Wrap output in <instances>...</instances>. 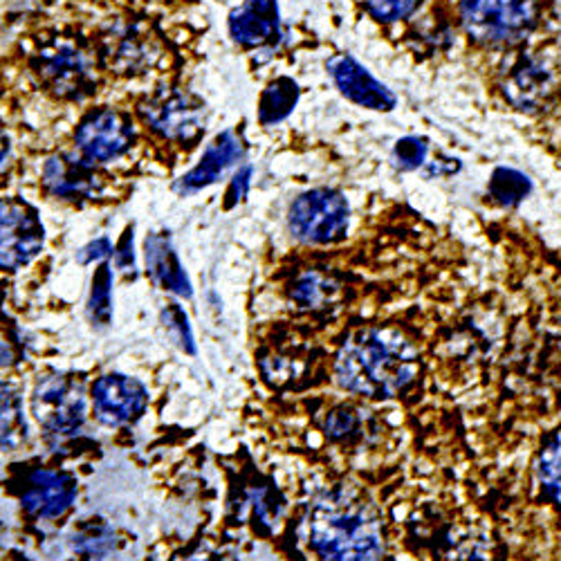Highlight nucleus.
<instances>
[{
	"instance_id": "nucleus-1",
	"label": "nucleus",
	"mask_w": 561,
	"mask_h": 561,
	"mask_svg": "<svg viewBox=\"0 0 561 561\" xmlns=\"http://www.w3.org/2000/svg\"><path fill=\"white\" fill-rule=\"evenodd\" d=\"M420 370L417 348L396 329H364L340 348L335 376L342 389L366 398H396Z\"/></svg>"
},
{
	"instance_id": "nucleus-2",
	"label": "nucleus",
	"mask_w": 561,
	"mask_h": 561,
	"mask_svg": "<svg viewBox=\"0 0 561 561\" xmlns=\"http://www.w3.org/2000/svg\"><path fill=\"white\" fill-rule=\"evenodd\" d=\"M306 530L310 550L323 561H380L385 552L376 510L344 492L314 501Z\"/></svg>"
},
{
	"instance_id": "nucleus-3",
	"label": "nucleus",
	"mask_w": 561,
	"mask_h": 561,
	"mask_svg": "<svg viewBox=\"0 0 561 561\" xmlns=\"http://www.w3.org/2000/svg\"><path fill=\"white\" fill-rule=\"evenodd\" d=\"M539 19V0H458V23L465 36L483 48L522 45Z\"/></svg>"
},
{
	"instance_id": "nucleus-4",
	"label": "nucleus",
	"mask_w": 561,
	"mask_h": 561,
	"mask_svg": "<svg viewBox=\"0 0 561 561\" xmlns=\"http://www.w3.org/2000/svg\"><path fill=\"white\" fill-rule=\"evenodd\" d=\"M351 222V207L335 190H310L301 194L290 211L288 227L293 237L310 245H331L346 237Z\"/></svg>"
},
{
	"instance_id": "nucleus-5",
	"label": "nucleus",
	"mask_w": 561,
	"mask_h": 561,
	"mask_svg": "<svg viewBox=\"0 0 561 561\" xmlns=\"http://www.w3.org/2000/svg\"><path fill=\"white\" fill-rule=\"evenodd\" d=\"M32 413L53 436H72L85 423V391L68 373L43 376L32 391Z\"/></svg>"
},
{
	"instance_id": "nucleus-6",
	"label": "nucleus",
	"mask_w": 561,
	"mask_h": 561,
	"mask_svg": "<svg viewBox=\"0 0 561 561\" xmlns=\"http://www.w3.org/2000/svg\"><path fill=\"white\" fill-rule=\"evenodd\" d=\"M145 122L169 142L190 145L205 130V108L190 92L162 88L139 104Z\"/></svg>"
},
{
	"instance_id": "nucleus-7",
	"label": "nucleus",
	"mask_w": 561,
	"mask_h": 561,
	"mask_svg": "<svg viewBox=\"0 0 561 561\" xmlns=\"http://www.w3.org/2000/svg\"><path fill=\"white\" fill-rule=\"evenodd\" d=\"M45 229L36 209L21 198H0V270L16 272L43 250Z\"/></svg>"
},
{
	"instance_id": "nucleus-8",
	"label": "nucleus",
	"mask_w": 561,
	"mask_h": 561,
	"mask_svg": "<svg viewBox=\"0 0 561 561\" xmlns=\"http://www.w3.org/2000/svg\"><path fill=\"white\" fill-rule=\"evenodd\" d=\"M34 68L41 81L64 100H85L98 85L90 57L68 43L38 53Z\"/></svg>"
},
{
	"instance_id": "nucleus-9",
	"label": "nucleus",
	"mask_w": 561,
	"mask_h": 561,
	"mask_svg": "<svg viewBox=\"0 0 561 561\" xmlns=\"http://www.w3.org/2000/svg\"><path fill=\"white\" fill-rule=\"evenodd\" d=\"M135 139L133 124L128 117L113 108L88 113L75 130V142L79 153L95 162H113L122 158Z\"/></svg>"
},
{
	"instance_id": "nucleus-10",
	"label": "nucleus",
	"mask_w": 561,
	"mask_h": 561,
	"mask_svg": "<svg viewBox=\"0 0 561 561\" xmlns=\"http://www.w3.org/2000/svg\"><path fill=\"white\" fill-rule=\"evenodd\" d=\"M92 411L106 427H124L135 423L149 407L147 387L122 373L102 376L90 389Z\"/></svg>"
},
{
	"instance_id": "nucleus-11",
	"label": "nucleus",
	"mask_w": 561,
	"mask_h": 561,
	"mask_svg": "<svg viewBox=\"0 0 561 561\" xmlns=\"http://www.w3.org/2000/svg\"><path fill=\"white\" fill-rule=\"evenodd\" d=\"M77 499V481L68 472L38 467L27 479L21 494L23 507L38 519H59Z\"/></svg>"
},
{
	"instance_id": "nucleus-12",
	"label": "nucleus",
	"mask_w": 561,
	"mask_h": 561,
	"mask_svg": "<svg viewBox=\"0 0 561 561\" xmlns=\"http://www.w3.org/2000/svg\"><path fill=\"white\" fill-rule=\"evenodd\" d=\"M245 156V142L237 130H222L214 137V142L205 149L198 164L184 173L175 190L180 194H196L207 190V186L216 184L220 178H225L233 167H237Z\"/></svg>"
},
{
	"instance_id": "nucleus-13",
	"label": "nucleus",
	"mask_w": 561,
	"mask_h": 561,
	"mask_svg": "<svg viewBox=\"0 0 561 561\" xmlns=\"http://www.w3.org/2000/svg\"><path fill=\"white\" fill-rule=\"evenodd\" d=\"M329 72L342 95L346 100H351L353 104L368 108V111H378V113H389L396 108L393 92L382 81L373 77L351 55L333 57L329 61Z\"/></svg>"
},
{
	"instance_id": "nucleus-14",
	"label": "nucleus",
	"mask_w": 561,
	"mask_h": 561,
	"mask_svg": "<svg viewBox=\"0 0 561 561\" xmlns=\"http://www.w3.org/2000/svg\"><path fill=\"white\" fill-rule=\"evenodd\" d=\"M45 190L61 201H90L100 192V178L90 160L83 156L75 158L68 153H57L45 160L41 171Z\"/></svg>"
},
{
	"instance_id": "nucleus-15",
	"label": "nucleus",
	"mask_w": 561,
	"mask_h": 561,
	"mask_svg": "<svg viewBox=\"0 0 561 561\" xmlns=\"http://www.w3.org/2000/svg\"><path fill=\"white\" fill-rule=\"evenodd\" d=\"M501 90L510 106L517 111L541 108L552 92V75L537 57H519L501 77Z\"/></svg>"
},
{
	"instance_id": "nucleus-16",
	"label": "nucleus",
	"mask_w": 561,
	"mask_h": 561,
	"mask_svg": "<svg viewBox=\"0 0 561 561\" xmlns=\"http://www.w3.org/2000/svg\"><path fill=\"white\" fill-rule=\"evenodd\" d=\"M229 34L243 48H274V43L280 38L276 0H245L229 14Z\"/></svg>"
},
{
	"instance_id": "nucleus-17",
	"label": "nucleus",
	"mask_w": 561,
	"mask_h": 561,
	"mask_svg": "<svg viewBox=\"0 0 561 561\" xmlns=\"http://www.w3.org/2000/svg\"><path fill=\"white\" fill-rule=\"evenodd\" d=\"M145 261L156 284H160L164 290L184 299H190L194 295L192 280L186 276L167 231L149 233L145 241Z\"/></svg>"
},
{
	"instance_id": "nucleus-18",
	"label": "nucleus",
	"mask_w": 561,
	"mask_h": 561,
	"mask_svg": "<svg viewBox=\"0 0 561 561\" xmlns=\"http://www.w3.org/2000/svg\"><path fill=\"white\" fill-rule=\"evenodd\" d=\"M27 440V423L21 391L0 382V451H16Z\"/></svg>"
},
{
	"instance_id": "nucleus-19",
	"label": "nucleus",
	"mask_w": 561,
	"mask_h": 561,
	"mask_svg": "<svg viewBox=\"0 0 561 561\" xmlns=\"http://www.w3.org/2000/svg\"><path fill=\"white\" fill-rule=\"evenodd\" d=\"M290 297L301 308L321 310L340 301L342 286L329 274H323L319 270H308L293 280Z\"/></svg>"
},
{
	"instance_id": "nucleus-20",
	"label": "nucleus",
	"mask_w": 561,
	"mask_h": 561,
	"mask_svg": "<svg viewBox=\"0 0 561 561\" xmlns=\"http://www.w3.org/2000/svg\"><path fill=\"white\" fill-rule=\"evenodd\" d=\"M299 102V85L290 77H278L267 83L259 102V119L263 126L284 122Z\"/></svg>"
},
{
	"instance_id": "nucleus-21",
	"label": "nucleus",
	"mask_w": 561,
	"mask_h": 561,
	"mask_svg": "<svg viewBox=\"0 0 561 561\" xmlns=\"http://www.w3.org/2000/svg\"><path fill=\"white\" fill-rule=\"evenodd\" d=\"M88 319L98 329H104L113 321V270L100 265L92 276V288L88 297Z\"/></svg>"
},
{
	"instance_id": "nucleus-22",
	"label": "nucleus",
	"mask_w": 561,
	"mask_h": 561,
	"mask_svg": "<svg viewBox=\"0 0 561 561\" xmlns=\"http://www.w3.org/2000/svg\"><path fill=\"white\" fill-rule=\"evenodd\" d=\"M70 543H72L75 552L90 557V559H100V557H106L108 552H113L115 533L102 522H90V524L81 526L70 537Z\"/></svg>"
},
{
	"instance_id": "nucleus-23",
	"label": "nucleus",
	"mask_w": 561,
	"mask_h": 561,
	"mask_svg": "<svg viewBox=\"0 0 561 561\" xmlns=\"http://www.w3.org/2000/svg\"><path fill=\"white\" fill-rule=\"evenodd\" d=\"M528 194H530V180L524 173L514 171V169H505V167L494 171V175L490 180V196L496 203H501L505 207H514V205H519Z\"/></svg>"
},
{
	"instance_id": "nucleus-24",
	"label": "nucleus",
	"mask_w": 561,
	"mask_h": 561,
	"mask_svg": "<svg viewBox=\"0 0 561 561\" xmlns=\"http://www.w3.org/2000/svg\"><path fill=\"white\" fill-rule=\"evenodd\" d=\"M440 561H496V559L485 537L467 533L447 543V548L440 554Z\"/></svg>"
},
{
	"instance_id": "nucleus-25",
	"label": "nucleus",
	"mask_w": 561,
	"mask_h": 561,
	"mask_svg": "<svg viewBox=\"0 0 561 561\" xmlns=\"http://www.w3.org/2000/svg\"><path fill=\"white\" fill-rule=\"evenodd\" d=\"M537 470L546 492L561 503V432L552 436L543 447Z\"/></svg>"
},
{
	"instance_id": "nucleus-26",
	"label": "nucleus",
	"mask_w": 561,
	"mask_h": 561,
	"mask_svg": "<svg viewBox=\"0 0 561 561\" xmlns=\"http://www.w3.org/2000/svg\"><path fill=\"white\" fill-rule=\"evenodd\" d=\"M243 507L248 512V519L254 526H272L280 514V499L267 488H256L248 492V496L243 499Z\"/></svg>"
},
{
	"instance_id": "nucleus-27",
	"label": "nucleus",
	"mask_w": 561,
	"mask_h": 561,
	"mask_svg": "<svg viewBox=\"0 0 561 561\" xmlns=\"http://www.w3.org/2000/svg\"><path fill=\"white\" fill-rule=\"evenodd\" d=\"M162 323L169 333V337L175 342V346L184 353L194 355L196 353V340H194V331L190 325V317L182 310V306L178 304H169L162 310Z\"/></svg>"
},
{
	"instance_id": "nucleus-28",
	"label": "nucleus",
	"mask_w": 561,
	"mask_h": 561,
	"mask_svg": "<svg viewBox=\"0 0 561 561\" xmlns=\"http://www.w3.org/2000/svg\"><path fill=\"white\" fill-rule=\"evenodd\" d=\"M423 0H366V12L378 23H400L413 16Z\"/></svg>"
},
{
	"instance_id": "nucleus-29",
	"label": "nucleus",
	"mask_w": 561,
	"mask_h": 561,
	"mask_svg": "<svg viewBox=\"0 0 561 561\" xmlns=\"http://www.w3.org/2000/svg\"><path fill=\"white\" fill-rule=\"evenodd\" d=\"M393 158H396L398 167L404 171H413L417 167H423L425 158H427V142L423 137H404L396 145Z\"/></svg>"
},
{
	"instance_id": "nucleus-30",
	"label": "nucleus",
	"mask_w": 561,
	"mask_h": 561,
	"mask_svg": "<svg viewBox=\"0 0 561 561\" xmlns=\"http://www.w3.org/2000/svg\"><path fill=\"white\" fill-rule=\"evenodd\" d=\"M357 430V415L353 409L340 407L331 413V417L325 420V434L335 440H346L355 434Z\"/></svg>"
},
{
	"instance_id": "nucleus-31",
	"label": "nucleus",
	"mask_w": 561,
	"mask_h": 561,
	"mask_svg": "<svg viewBox=\"0 0 561 561\" xmlns=\"http://www.w3.org/2000/svg\"><path fill=\"white\" fill-rule=\"evenodd\" d=\"M252 167H243L237 173H233L229 186H227V194H225V207L231 209L237 207L239 203L245 201L248 192H250V184H252Z\"/></svg>"
},
{
	"instance_id": "nucleus-32",
	"label": "nucleus",
	"mask_w": 561,
	"mask_h": 561,
	"mask_svg": "<svg viewBox=\"0 0 561 561\" xmlns=\"http://www.w3.org/2000/svg\"><path fill=\"white\" fill-rule=\"evenodd\" d=\"M113 243L108 241V239H98V241H92V243H88L85 248H81L79 250V254H77V259H79V263L81 265H90V263H100V261H104L106 256H111L113 254Z\"/></svg>"
},
{
	"instance_id": "nucleus-33",
	"label": "nucleus",
	"mask_w": 561,
	"mask_h": 561,
	"mask_svg": "<svg viewBox=\"0 0 561 561\" xmlns=\"http://www.w3.org/2000/svg\"><path fill=\"white\" fill-rule=\"evenodd\" d=\"M113 256H115V265L124 272L133 270L135 267V252H133V229H126L122 241L115 245L113 250Z\"/></svg>"
},
{
	"instance_id": "nucleus-34",
	"label": "nucleus",
	"mask_w": 561,
	"mask_h": 561,
	"mask_svg": "<svg viewBox=\"0 0 561 561\" xmlns=\"http://www.w3.org/2000/svg\"><path fill=\"white\" fill-rule=\"evenodd\" d=\"M16 362V353L8 340L0 337V366H10Z\"/></svg>"
},
{
	"instance_id": "nucleus-35",
	"label": "nucleus",
	"mask_w": 561,
	"mask_h": 561,
	"mask_svg": "<svg viewBox=\"0 0 561 561\" xmlns=\"http://www.w3.org/2000/svg\"><path fill=\"white\" fill-rule=\"evenodd\" d=\"M8 160H10V139H8L5 130L0 128V171L8 167Z\"/></svg>"
},
{
	"instance_id": "nucleus-36",
	"label": "nucleus",
	"mask_w": 561,
	"mask_h": 561,
	"mask_svg": "<svg viewBox=\"0 0 561 561\" xmlns=\"http://www.w3.org/2000/svg\"><path fill=\"white\" fill-rule=\"evenodd\" d=\"M184 561H220V559H214V557H207V554H194V557H186Z\"/></svg>"
}]
</instances>
